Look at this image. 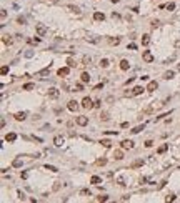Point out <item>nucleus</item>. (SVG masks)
Masks as SVG:
<instances>
[{"label":"nucleus","instance_id":"8fccbe9b","mask_svg":"<svg viewBox=\"0 0 180 203\" xmlns=\"http://www.w3.org/2000/svg\"><path fill=\"white\" fill-rule=\"evenodd\" d=\"M112 19H114V20H118V19H120V15H118V13H115V12H114V13H112Z\"/></svg>","mask_w":180,"mask_h":203},{"label":"nucleus","instance_id":"f257e3e1","mask_svg":"<svg viewBox=\"0 0 180 203\" xmlns=\"http://www.w3.org/2000/svg\"><path fill=\"white\" fill-rule=\"evenodd\" d=\"M162 105H163V103H160V102H155L153 105H150V107H147V108H145V110H143L142 113H145V115H148V113H152V112L159 110V108H160Z\"/></svg>","mask_w":180,"mask_h":203},{"label":"nucleus","instance_id":"864d4df0","mask_svg":"<svg viewBox=\"0 0 180 203\" xmlns=\"http://www.w3.org/2000/svg\"><path fill=\"white\" fill-rule=\"evenodd\" d=\"M20 176H22V178H23V180H25V178H27V176H29V173H27V172H22V173H20Z\"/></svg>","mask_w":180,"mask_h":203},{"label":"nucleus","instance_id":"f3484780","mask_svg":"<svg viewBox=\"0 0 180 203\" xmlns=\"http://www.w3.org/2000/svg\"><path fill=\"white\" fill-rule=\"evenodd\" d=\"M5 140H7V142H10V143H12V142H15V140H17V133H7Z\"/></svg>","mask_w":180,"mask_h":203},{"label":"nucleus","instance_id":"6e6d98bb","mask_svg":"<svg viewBox=\"0 0 180 203\" xmlns=\"http://www.w3.org/2000/svg\"><path fill=\"white\" fill-rule=\"evenodd\" d=\"M102 87H104V83H98V85L95 87V90H102Z\"/></svg>","mask_w":180,"mask_h":203},{"label":"nucleus","instance_id":"20e7f679","mask_svg":"<svg viewBox=\"0 0 180 203\" xmlns=\"http://www.w3.org/2000/svg\"><path fill=\"white\" fill-rule=\"evenodd\" d=\"M68 73H70V67H68V65H67V67H62V68H58V70H57L58 77H67Z\"/></svg>","mask_w":180,"mask_h":203},{"label":"nucleus","instance_id":"2f4dec72","mask_svg":"<svg viewBox=\"0 0 180 203\" xmlns=\"http://www.w3.org/2000/svg\"><path fill=\"white\" fill-rule=\"evenodd\" d=\"M67 65H68L70 68H74L77 63H75V60H74V58H68V60H67Z\"/></svg>","mask_w":180,"mask_h":203},{"label":"nucleus","instance_id":"473e14b6","mask_svg":"<svg viewBox=\"0 0 180 203\" xmlns=\"http://www.w3.org/2000/svg\"><path fill=\"white\" fill-rule=\"evenodd\" d=\"M45 170H50V172H58V168H57V166H53V165H45Z\"/></svg>","mask_w":180,"mask_h":203},{"label":"nucleus","instance_id":"c756f323","mask_svg":"<svg viewBox=\"0 0 180 203\" xmlns=\"http://www.w3.org/2000/svg\"><path fill=\"white\" fill-rule=\"evenodd\" d=\"M12 165L15 166V168H19V166H22V160H20V158H15V160H13V163H12Z\"/></svg>","mask_w":180,"mask_h":203},{"label":"nucleus","instance_id":"ea45409f","mask_svg":"<svg viewBox=\"0 0 180 203\" xmlns=\"http://www.w3.org/2000/svg\"><path fill=\"white\" fill-rule=\"evenodd\" d=\"M33 88V83H25L23 85V90H32Z\"/></svg>","mask_w":180,"mask_h":203},{"label":"nucleus","instance_id":"5fc2aeb1","mask_svg":"<svg viewBox=\"0 0 180 203\" xmlns=\"http://www.w3.org/2000/svg\"><path fill=\"white\" fill-rule=\"evenodd\" d=\"M84 63H90V57H84Z\"/></svg>","mask_w":180,"mask_h":203},{"label":"nucleus","instance_id":"ddd939ff","mask_svg":"<svg viewBox=\"0 0 180 203\" xmlns=\"http://www.w3.org/2000/svg\"><path fill=\"white\" fill-rule=\"evenodd\" d=\"M94 20H97V22H104L105 15L102 13V12H95V13H94Z\"/></svg>","mask_w":180,"mask_h":203},{"label":"nucleus","instance_id":"b1692460","mask_svg":"<svg viewBox=\"0 0 180 203\" xmlns=\"http://www.w3.org/2000/svg\"><path fill=\"white\" fill-rule=\"evenodd\" d=\"M114 158H115V160H122V158H123V153L120 152V150H117V152H114Z\"/></svg>","mask_w":180,"mask_h":203},{"label":"nucleus","instance_id":"9d476101","mask_svg":"<svg viewBox=\"0 0 180 203\" xmlns=\"http://www.w3.org/2000/svg\"><path fill=\"white\" fill-rule=\"evenodd\" d=\"M67 107H68V110H70V112H75L77 108H78V102H75V100H70Z\"/></svg>","mask_w":180,"mask_h":203},{"label":"nucleus","instance_id":"aec40b11","mask_svg":"<svg viewBox=\"0 0 180 203\" xmlns=\"http://www.w3.org/2000/svg\"><path fill=\"white\" fill-rule=\"evenodd\" d=\"M128 67H130L128 60H122V62H120V68H122V70H128Z\"/></svg>","mask_w":180,"mask_h":203},{"label":"nucleus","instance_id":"6ab92c4d","mask_svg":"<svg viewBox=\"0 0 180 203\" xmlns=\"http://www.w3.org/2000/svg\"><path fill=\"white\" fill-rule=\"evenodd\" d=\"M167 148H169V145H167V143H163V145H160V147H159V150H157V153H159V155H162V153H165V152H167Z\"/></svg>","mask_w":180,"mask_h":203},{"label":"nucleus","instance_id":"052dcab7","mask_svg":"<svg viewBox=\"0 0 180 203\" xmlns=\"http://www.w3.org/2000/svg\"><path fill=\"white\" fill-rule=\"evenodd\" d=\"M112 2H114V3H117V2H120V0H112Z\"/></svg>","mask_w":180,"mask_h":203},{"label":"nucleus","instance_id":"4468645a","mask_svg":"<svg viewBox=\"0 0 180 203\" xmlns=\"http://www.w3.org/2000/svg\"><path fill=\"white\" fill-rule=\"evenodd\" d=\"M90 183H92V185H100V183H102V178H100L98 175H94L92 178H90Z\"/></svg>","mask_w":180,"mask_h":203},{"label":"nucleus","instance_id":"e433bc0d","mask_svg":"<svg viewBox=\"0 0 180 203\" xmlns=\"http://www.w3.org/2000/svg\"><path fill=\"white\" fill-rule=\"evenodd\" d=\"M173 200H175V195H167V196H165V202H167V203L173 202Z\"/></svg>","mask_w":180,"mask_h":203},{"label":"nucleus","instance_id":"f03ea898","mask_svg":"<svg viewBox=\"0 0 180 203\" xmlns=\"http://www.w3.org/2000/svg\"><path fill=\"white\" fill-rule=\"evenodd\" d=\"M35 30H37V33L40 35V37H43V35L48 32V28L45 27L43 23H37V25H35Z\"/></svg>","mask_w":180,"mask_h":203},{"label":"nucleus","instance_id":"37998d69","mask_svg":"<svg viewBox=\"0 0 180 203\" xmlns=\"http://www.w3.org/2000/svg\"><path fill=\"white\" fill-rule=\"evenodd\" d=\"M159 25H160V22H159V20H153V22H152V28H157Z\"/></svg>","mask_w":180,"mask_h":203},{"label":"nucleus","instance_id":"de8ad7c7","mask_svg":"<svg viewBox=\"0 0 180 203\" xmlns=\"http://www.w3.org/2000/svg\"><path fill=\"white\" fill-rule=\"evenodd\" d=\"M0 17H2V19H5V17H7V10H5V9H2V12H0Z\"/></svg>","mask_w":180,"mask_h":203},{"label":"nucleus","instance_id":"bf43d9fd","mask_svg":"<svg viewBox=\"0 0 180 203\" xmlns=\"http://www.w3.org/2000/svg\"><path fill=\"white\" fill-rule=\"evenodd\" d=\"M177 70H179V72H180V63H179V65H177Z\"/></svg>","mask_w":180,"mask_h":203},{"label":"nucleus","instance_id":"a19ab883","mask_svg":"<svg viewBox=\"0 0 180 203\" xmlns=\"http://www.w3.org/2000/svg\"><path fill=\"white\" fill-rule=\"evenodd\" d=\"M29 43H40V38H29Z\"/></svg>","mask_w":180,"mask_h":203},{"label":"nucleus","instance_id":"1a4fd4ad","mask_svg":"<svg viewBox=\"0 0 180 203\" xmlns=\"http://www.w3.org/2000/svg\"><path fill=\"white\" fill-rule=\"evenodd\" d=\"M25 117H27V113H25V112H17V113L13 115V118H15V120H19V122H23V120H25Z\"/></svg>","mask_w":180,"mask_h":203},{"label":"nucleus","instance_id":"603ef678","mask_svg":"<svg viewBox=\"0 0 180 203\" xmlns=\"http://www.w3.org/2000/svg\"><path fill=\"white\" fill-rule=\"evenodd\" d=\"M94 105H95V108H98V107L102 105V100H97V102H95V103H94Z\"/></svg>","mask_w":180,"mask_h":203},{"label":"nucleus","instance_id":"393cba45","mask_svg":"<svg viewBox=\"0 0 180 203\" xmlns=\"http://www.w3.org/2000/svg\"><path fill=\"white\" fill-rule=\"evenodd\" d=\"M2 40H3V43H5V45H12V42H13L9 35H3V38H2Z\"/></svg>","mask_w":180,"mask_h":203},{"label":"nucleus","instance_id":"7ed1b4c3","mask_svg":"<svg viewBox=\"0 0 180 203\" xmlns=\"http://www.w3.org/2000/svg\"><path fill=\"white\" fill-rule=\"evenodd\" d=\"M82 107H84V108H87V110H90V108H94L95 105H94V102L90 100L88 97H85V98L82 100Z\"/></svg>","mask_w":180,"mask_h":203},{"label":"nucleus","instance_id":"c03bdc74","mask_svg":"<svg viewBox=\"0 0 180 203\" xmlns=\"http://www.w3.org/2000/svg\"><path fill=\"white\" fill-rule=\"evenodd\" d=\"M145 147H147V148L153 147V142H152V140H147V142H145Z\"/></svg>","mask_w":180,"mask_h":203},{"label":"nucleus","instance_id":"a878e982","mask_svg":"<svg viewBox=\"0 0 180 203\" xmlns=\"http://www.w3.org/2000/svg\"><path fill=\"white\" fill-rule=\"evenodd\" d=\"M143 128H145V125H138V127H135V128L130 130V132H132V133H140Z\"/></svg>","mask_w":180,"mask_h":203},{"label":"nucleus","instance_id":"6e6552de","mask_svg":"<svg viewBox=\"0 0 180 203\" xmlns=\"http://www.w3.org/2000/svg\"><path fill=\"white\" fill-rule=\"evenodd\" d=\"M157 88H159V83L155 82V80H152V82H148V85H147V90H148V92H155Z\"/></svg>","mask_w":180,"mask_h":203},{"label":"nucleus","instance_id":"5701e85b","mask_svg":"<svg viewBox=\"0 0 180 203\" xmlns=\"http://www.w3.org/2000/svg\"><path fill=\"white\" fill-rule=\"evenodd\" d=\"M150 43V35H142V45H148Z\"/></svg>","mask_w":180,"mask_h":203},{"label":"nucleus","instance_id":"49530a36","mask_svg":"<svg viewBox=\"0 0 180 203\" xmlns=\"http://www.w3.org/2000/svg\"><path fill=\"white\" fill-rule=\"evenodd\" d=\"M17 23H20V25L25 23V17H19V19H17Z\"/></svg>","mask_w":180,"mask_h":203},{"label":"nucleus","instance_id":"4d7b16f0","mask_svg":"<svg viewBox=\"0 0 180 203\" xmlns=\"http://www.w3.org/2000/svg\"><path fill=\"white\" fill-rule=\"evenodd\" d=\"M128 48H130V50H135V48H137V45H135V43H130V45H128Z\"/></svg>","mask_w":180,"mask_h":203},{"label":"nucleus","instance_id":"cd10ccee","mask_svg":"<svg viewBox=\"0 0 180 203\" xmlns=\"http://www.w3.org/2000/svg\"><path fill=\"white\" fill-rule=\"evenodd\" d=\"M108 43H112V45H118L120 43V38H108Z\"/></svg>","mask_w":180,"mask_h":203},{"label":"nucleus","instance_id":"39448f33","mask_svg":"<svg viewBox=\"0 0 180 203\" xmlns=\"http://www.w3.org/2000/svg\"><path fill=\"white\" fill-rule=\"evenodd\" d=\"M142 57H143V60H145L147 63H152V62H153V55H152V52H148V50H145Z\"/></svg>","mask_w":180,"mask_h":203},{"label":"nucleus","instance_id":"72a5a7b5","mask_svg":"<svg viewBox=\"0 0 180 203\" xmlns=\"http://www.w3.org/2000/svg\"><path fill=\"white\" fill-rule=\"evenodd\" d=\"M0 73H2V75H7V73H9V67H7V65H3V67L0 68Z\"/></svg>","mask_w":180,"mask_h":203},{"label":"nucleus","instance_id":"9b49d317","mask_svg":"<svg viewBox=\"0 0 180 203\" xmlns=\"http://www.w3.org/2000/svg\"><path fill=\"white\" fill-rule=\"evenodd\" d=\"M85 42H88V43H98L100 38L95 37V35H88V37H85Z\"/></svg>","mask_w":180,"mask_h":203},{"label":"nucleus","instance_id":"a18cd8bd","mask_svg":"<svg viewBox=\"0 0 180 203\" xmlns=\"http://www.w3.org/2000/svg\"><path fill=\"white\" fill-rule=\"evenodd\" d=\"M68 9L72 10V12H77V13H78V7H75V5H68Z\"/></svg>","mask_w":180,"mask_h":203},{"label":"nucleus","instance_id":"c85d7f7f","mask_svg":"<svg viewBox=\"0 0 180 203\" xmlns=\"http://www.w3.org/2000/svg\"><path fill=\"white\" fill-rule=\"evenodd\" d=\"M97 165H98V166L107 165V158H98V160H97Z\"/></svg>","mask_w":180,"mask_h":203},{"label":"nucleus","instance_id":"c9c22d12","mask_svg":"<svg viewBox=\"0 0 180 203\" xmlns=\"http://www.w3.org/2000/svg\"><path fill=\"white\" fill-rule=\"evenodd\" d=\"M100 120H108V113H107V112H102V113H100Z\"/></svg>","mask_w":180,"mask_h":203},{"label":"nucleus","instance_id":"412c9836","mask_svg":"<svg viewBox=\"0 0 180 203\" xmlns=\"http://www.w3.org/2000/svg\"><path fill=\"white\" fill-rule=\"evenodd\" d=\"M53 143H55L57 147H62V145H64V138H62V137H55V138H53Z\"/></svg>","mask_w":180,"mask_h":203},{"label":"nucleus","instance_id":"bb28decb","mask_svg":"<svg viewBox=\"0 0 180 203\" xmlns=\"http://www.w3.org/2000/svg\"><path fill=\"white\" fill-rule=\"evenodd\" d=\"M163 78H165V80H170V78H173V72H172V70H169V72H165V75H163Z\"/></svg>","mask_w":180,"mask_h":203},{"label":"nucleus","instance_id":"a211bd4d","mask_svg":"<svg viewBox=\"0 0 180 203\" xmlns=\"http://www.w3.org/2000/svg\"><path fill=\"white\" fill-rule=\"evenodd\" d=\"M48 73H50V65H48V67H47V68H43V70H40V72H38V77H47V75Z\"/></svg>","mask_w":180,"mask_h":203},{"label":"nucleus","instance_id":"f8f14e48","mask_svg":"<svg viewBox=\"0 0 180 203\" xmlns=\"http://www.w3.org/2000/svg\"><path fill=\"white\" fill-rule=\"evenodd\" d=\"M48 97H50V98H57V97H58V90L55 88V87L48 88Z\"/></svg>","mask_w":180,"mask_h":203},{"label":"nucleus","instance_id":"dca6fc26","mask_svg":"<svg viewBox=\"0 0 180 203\" xmlns=\"http://www.w3.org/2000/svg\"><path fill=\"white\" fill-rule=\"evenodd\" d=\"M143 90H147V88H143V87H140V85H138V87H135V88L132 90V95H140Z\"/></svg>","mask_w":180,"mask_h":203},{"label":"nucleus","instance_id":"4c0bfd02","mask_svg":"<svg viewBox=\"0 0 180 203\" xmlns=\"http://www.w3.org/2000/svg\"><path fill=\"white\" fill-rule=\"evenodd\" d=\"M117 183L120 185V186H125V180H123L122 176H118V178H117Z\"/></svg>","mask_w":180,"mask_h":203},{"label":"nucleus","instance_id":"3c124183","mask_svg":"<svg viewBox=\"0 0 180 203\" xmlns=\"http://www.w3.org/2000/svg\"><path fill=\"white\" fill-rule=\"evenodd\" d=\"M105 133H107V135H117V133H118V132H117V130H110V132H105Z\"/></svg>","mask_w":180,"mask_h":203},{"label":"nucleus","instance_id":"423d86ee","mask_svg":"<svg viewBox=\"0 0 180 203\" xmlns=\"http://www.w3.org/2000/svg\"><path fill=\"white\" fill-rule=\"evenodd\" d=\"M77 125H80V127H85L87 123H88V117H77Z\"/></svg>","mask_w":180,"mask_h":203},{"label":"nucleus","instance_id":"58836bf2","mask_svg":"<svg viewBox=\"0 0 180 203\" xmlns=\"http://www.w3.org/2000/svg\"><path fill=\"white\" fill-rule=\"evenodd\" d=\"M100 65H102V67H108V60H107V58H102V60H100Z\"/></svg>","mask_w":180,"mask_h":203},{"label":"nucleus","instance_id":"f704fd0d","mask_svg":"<svg viewBox=\"0 0 180 203\" xmlns=\"http://www.w3.org/2000/svg\"><path fill=\"white\" fill-rule=\"evenodd\" d=\"M107 200H108L107 195H100V196H97V202H107Z\"/></svg>","mask_w":180,"mask_h":203},{"label":"nucleus","instance_id":"13d9d810","mask_svg":"<svg viewBox=\"0 0 180 203\" xmlns=\"http://www.w3.org/2000/svg\"><path fill=\"white\" fill-rule=\"evenodd\" d=\"M175 47H177V48H180V40H177V42H175Z\"/></svg>","mask_w":180,"mask_h":203},{"label":"nucleus","instance_id":"2eb2a0df","mask_svg":"<svg viewBox=\"0 0 180 203\" xmlns=\"http://www.w3.org/2000/svg\"><path fill=\"white\" fill-rule=\"evenodd\" d=\"M80 80H82V83H88L90 82V75L87 73V72H84V73L80 75Z\"/></svg>","mask_w":180,"mask_h":203},{"label":"nucleus","instance_id":"09e8293b","mask_svg":"<svg viewBox=\"0 0 180 203\" xmlns=\"http://www.w3.org/2000/svg\"><path fill=\"white\" fill-rule=\"evenodd\" d=\"M175 9V3H167V10H173Z\"/></svg>","mask_w":180,"mask_h":203},{"label":"nucleus","instance_id":"7c9ffc66","mask_svg":"<svg viewBox=\"0 0 180 203\" xmlns=\"http://www.w3.org/2000/svg\"><path fill=\"white\" fill-rule=\"evenodd\" d=\"M100 143H102L105 148H108L110 145H112V142H110V140H100Z\"/></svg>","mask_w":180,"mask_h":203},{"label":"nucleus","instance_id":"4be33fe9","mask_svg":"<svg viewBox=\"0 0 180 203\" xmlns=\"http://www.w3.org/2000/svg\"><path fill=\"white\" fill-rule=\"evenodd\" d=\"M142 165H143V160H135L130 165V168H138V166H142Z\"/></svg>","mask_w":180,"mask_h":203},{"label":"nucleus","instance_id":"79ce46f5","mask_svg":"<svg viewBox=\"0 0 180 203\" xmlns=\"http://www.w3.org/2000/svg\"><path fill=\"white\" fill-rule=\"evenodd\" d=\"M75 92H82L84 90V87H82V83H78V85H75V88H74Z\"/></svg>","mask_w":180,"mask_h":203},{"label":"nucleus","instance_id":"0eeeda50","mask_svg":"<svg viewBox=\"0 0 180 203\" xmlns=\"http://www.w3.org/2000/svg\"><path fill=\"white\" fill-rule=\"evenodd\" d=\"M133 147H135V145H133L132 140H123L122 142V148H125V150H132Z\"/></svg>","mask_w":180,"mask_h":203}]
</instances>
